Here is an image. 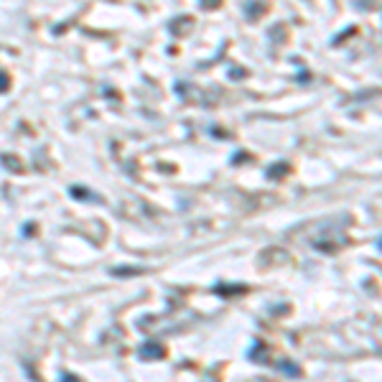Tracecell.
Listing matches in <instances>:
<instances>
[]
</instances>
